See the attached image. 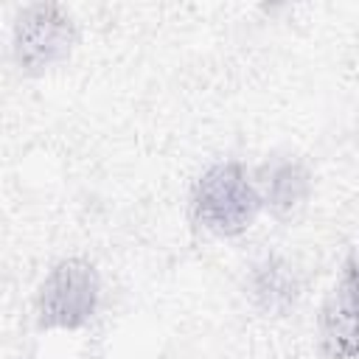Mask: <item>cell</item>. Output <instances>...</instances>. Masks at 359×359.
Here are the masks:
<instances>
[{"instance_id":"6da1fadb","label":"cell","mask_w":359,"mask_h":359,"mask_svg":"<svg viewBox=\"0 0 359 359\" xmlns=\"http://www.w3.org/2000/svg\"><path fill=\"white\" fill-rule=\"evenodd\" d=\"M261 205L264 202L255 180H250L247 168L236 160L210 165L196 180L191 194L194 219L216 236L244 233L255 222Z\"/></svg>"},{"instance_id":"7a4b0ae2","label":"cell","mask_w":359,"mask_h":359,"mask_svg":"<svg viewBox=\"0 0 359 359\" xmlns=\"http://www.w3.org/2000/svg\"><path fill=\"white\" fill-rule=\"evenodd\" d=\"M101 300V278L84 258L59 261L42 280L36 294V323L48 331L84 328Z\"/></svg>"},{"instance_id":"3957f363","label":"cell","mask_w":359,"mask_h":359,"mask_svg":"<svg viewBox=\"0 0 359 359\" xmlns=\"http://www.w3.org/2000/svg\"><path fill=\"white\" fill-rule=\"evenodd\" d=\"M76 45V22L59 3H34L14 22V62L22 73H45L70 56Z\"/></svg>"},{"instance_id":"277c9868","label":"cell","mask_w":359,"mask_h":359,"mask_svg":"<svg viewBox=\"0 0 359 359\" xmlns=\"http://www.w3.org/2000/svg\"><path fill=\"white\" fill-rule=\"evenodd\" d=\"M258 194L261 202L280 219L294 216L309 194H311V174L309 168L294 157H275L258 171Z\"/></svg>"},{"instance_id":"5b68a950","label":"cell","mask_w":359,"mask_h":359,"mask_svg":"<svg viewBox=\"0 0 359 359\" xmlns=\"http://www.w3.org/2000/svg\"><path fill=\"white\" fill-rule=\"evenodd\" d=\"M320 348L325 359L359 356V306L337 283L320 309Z\"/></svg>"},{"instance_id":"8992f818","label":"cell","mask_w":359,"mask_h":359,"mask_svg":"<svg viewBox=\"0 0 359 359\" xmlns=\"http://www.w3.org/2000/svg\"><path fill=\"white\" fill-rule=\"evenodd\" d=\"M252 297L266 314H286L297 300V275L283 258H264L250 278Z\"/></svg>"},{"instance_id":"52a82bcc","label":"cell","mask_w":359,"mask_h":359,"mask_svg":"<svg viewBox=\"0 0 359 359\" xmlns=\"http://www.w3.org/2000/svg\"><path fill=\"white\" fill-rule=\"evenodd\" d=\"M339 286L351 294V300L359 306V250L345 261V269H342V280Z\"/></svg>"}]
</instances>
